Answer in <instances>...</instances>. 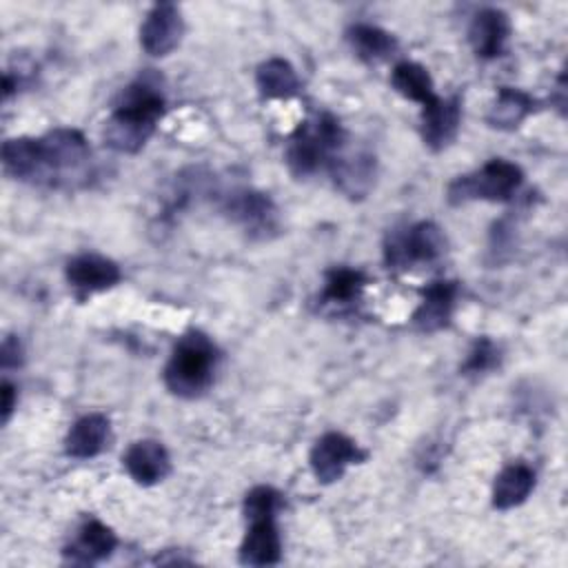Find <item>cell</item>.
Wrapping results in <instances>:
<instances>
[{
	"instance_id": "obj_10",
	"label": "cell",
	"mask_w": 568,
	"mask_h": 568,
	"mask_svg": "<svg viewBox=\"0 0 568 568\" xmlns=\"http://www.w3.org/2000/svg\"><path fill=\"white\" fill-rule=\"evenodd\" d=\"M64 277L80 297H87L113 288L122 280V271L113 260L104 255L82 253L67 262Z\"/></svg>"
},
{
	"instance_id": "obj_8",
	"label": "cell",
	"mask_w": 568,
	"mask_h": 568,
	"mask_svg": "<svg viewBox=\"0 0 568 568\" xmlns=\"http://www.w3.org/2000/svg\"><path fill=\"white\" fill-rule=\"evenodd\" d=\"M224 213L240 224L251 237L268 240L280 229V217L273 200L253 189L233 191L224 202Z\"/></svg>"
},
{
	"instance_id": "obj_19",
	"label": "cell",
	"mask_w": 568,
	"mask_h": 568,
	"mask_svg": "<svg viewBox=\"0 0 568 568\" xmlns=\"http://www.w3.org/2000/svg\"><path fill=\"white\" fill-rule=\"evenodd\" d=\"M2 166L4 173L22 180L38 182L42 180V146L40 138H11L2 144Z\"/></svg>"
},
{
	"instance_id": "obj_2",
	"label": "cell",
	"mask_w": 568,
	"mask_h": 568,
	"mask_svg": "<svg viewBox=\"0 0 568 568\" xmlns=\"http://www.w3.org/2000/svg\"><path fill=\"white\" fill-rule=\"evenodd\" d=\"M217 348L200 331L184 333L164 366V386L184 399L204 395L215 377Z\"/></svg>"
},
{
	"instance_id": "obj_29",
	"label": "cell",
	"mask_w": 568,
	"mask_h": 568,
	"mask_svg": "<svg viewBox=\"0 0 568 568\" xmlns=\"http://www.w3.org/2000/svg\"><path fill=\"white\" fill-rule=\"evenodd\" d=\"M16 399H18V393H16V386L11 382H2V422L7 424L13 408H16Z\"/></svg>"
},
{
	"instance_id": "obj_16",
	"label": "cell",
	"mask_w": 568,
	"mask_h": 568,
	"mask_svg": "<svg viewBox=\"0 0 568 568\" xmlns=\"http://www.w3.org/2000/svg\"><path fill=\"white\" fill-rule=\"evenodd\" d=\"M115 546V532L100 519H89L80 526L75 539L64 548V559L78 566H93L111 557Z\"/></svg>"
},
{
	"instance_id": "obj_20",
	"label": "cell",
	"mask_w": 568,
	"mask_h": 568,
	"mask_svg": "<svg viewBox=\"0 0 568 568\" xmlns=\"http://www.w3.org/2000/svg\"><path fill=\"white\" fill-rule=\"evenodd\" d=\"M535 488V470L524 462H513L499 470L493 484V506L510 510L528 499Z\"/></svg>"
},
{
	"instance_id": "obj_3",
	"label": "cell",
	"mask_w": 568,
	"mask_h": 568,
	"mask_svg": "<svg viewBox=\"0 0 568 568\" xmlns=\"http://www.w3.org/2000/svg\"><path fill=\"white\" fill-rule=\"evenodd\" d=\"M344 142L346 133L339 120L331 113H322L313 122L300 124L291 135L286 146V164L297 178L313 175L342 153Z\"/></svg>"
},
{
	"instance_id": "obj_18",
	"label": "cell",
	"mask_w": 568,
	"mask_h": 568,
	"mask_svg": "<svg viewBox=\"0 0 568 568\" xmlns=\"http://www.w3.org/2000/svg\"><path fill=\"white\" fill-rule=\"evenodd\" d=\"M335 186L348 197H364L375 182V158L371 153L335 155L328 164Z\"/></svg>"
},
{
	"instance_id": "obj_4",
	"label": "cell",
	"mask_w": 568,
	"mask_h": 568,
	"mask_svg": "<svg viewBox=\"0 0 568 568\" xmlns=\"http://www.w3.org/2000/svg\"><path fill=\"white\" fill-rule=\"evenodd\" d=\"M524 184V173L515 162L504 158L488 160L481 169L459 175L448 184L446 197L453 206L486 200V202H508Z\"/></svg>"
},
{
	"instance_id": "obj_17",
	"label": "cell",
	"mask_w": 568,
	"mask_h": 568,
	"mask_svg": "<svg viewBox=\"0 0 568 568\" xmlns=\"http://www.w3.org/2000/svg\"><path fill=\"white\" fill-rule=\"evenodd\" d=\"M111 437V422L102 413H89L73 422L64 439V453L73 459H91L100 455Z\"/></svg>"
},
{
	"instance_id": "obj_26",
	"label": "cell",
	"mask_w": 568,
	"mask_h": 568,
	"mask_svg": "<svg viewBox=\"0 0 568 568\" xmlns=\"http://www.w3.org/2000/svg\"><path fill=\"white\" fill-rule=\"evenodd\" d=\"M280 508H282V495L271 486L251 488L244 497V504H242V513H244L246 521L275 517Z\"/></svg>"
},
{
	"instance_id": "obj_27",
	"label": "cell",
	"mask_w": 568,
	"mask_h": 568,
	"mask_svg": "<svg viewBox=\"0 0 568 568\" xmlns=\"http://www.w3.org/2000/svg\"><path fill=\"white\" fill-rule=\"evenodd\" d=\"M495 366H499V348H497V344L493 339H488V337H479L473 344V348H470V353H468V357H466V362L462 366V373L464 375H484V373L493 371Z\"/></svg>"
},
{
	"instance_id": "obj_1",
	"label": "cell",
	"mask_w": 568,
	"mask_h": 568,
	"mask_svg": "<svg viewBox=\"0 0 568 568\" xmlns=\"http://www.w3.org/2000/svg\"><path fill=\"white\" fill-rule=\"evenodd\" d=\"M164 109L166 102L158 80L149 73L140 75L113 106L102 131L104 144L118 153H138L153 135Z\"/></svg>"
},
{
	"instance_id": "obj_25",
	"label": "cell",
	"mask_w": 568,
	"mask_h": 568,
	"mask_svg": "<svg viewBox=\"0 0 568 568\" xmlns=\"http://www.w3.org/2000/svg\"><path fill=\"white\" fill-rule=\"evenodd\" d=\"M366 286V275L357 268L335 266L326 273L322 302L324 304H351Z\"/></svg>"
},
{
	"instance_id": "obj_9",
	"label": "cell",
	"mask_w": 568,
	"mask_h": 568,
	"mask_svg": "<svg viewBox=\"0 0 568 568\" xmlns=\"http://www.w3.org/2000/svg\"><path fill=\"white\" fill-rule=\"evenodd\" d=\"M184 36V18L178 4H153L140 27V47L153 58L169 55Z\"/></svg>"
},
{
	"instance_id": "obj_5",
	"label": "cell",
	"mask_w": 568,
	"mask_h": 568,
	"mask_svg": "<svg viewBox=\"0 0 568 568\" xmlns=\"http://www.w3.org/2000/svg\"><path fill=\"white\" fill-rule=\"evenodd\" d=\"M42 180L40 184H64L87 175L91 149L75 129H53L40 138Z\"/></svg>"
},
{
	"instance_id": "obj_7",
	"label": "cell",
	"mask_w": 568,
	"mask_h": 568,
	"mask_svg": "<svg viewBox=\"0 0 568 568\" xmlns=\"http://www.w3.org/2000/svg\"><path fill=\"white\" fill-rule=\"evenodd\" d=\"M366 459V453L344 433H324L311 448L308 464L320 484L339 481L348 466Z\"/></svg>"
},
{
	"instance_id": "obj_24",
	"label": "cell",
	"mask_w": 568,
	"mask_h": 568,
	"mask_svg": "<svg viewBox=\"0 0 568 568\" xmlns=\"http://www.w3.org/2000/svg\"><path fill=\"white\" fill-rule=\"evenodd\" d=\"M348 40H351V47L357 53V58H362L364 62L386 60L397 49V40L388 31H384L375 24L351 27Z\"/></svg>"
},
{
	"instance_id": "obj_23",
	"label": "cell",
	"mask_w": 568,
	"mask_h": 568,
	"mask_svg": "<svg viewBox=\"0 0 568 568\" xmlns=\"http://www.w3.org/2000/svg\"><path fill=\"white\" fill-rule=\"evenodd\" d=\"M390 84L393 89L410 100V102H417L422 106H426L428 102H433L437 98L435 93V84H433V78L430 73L417 64V62H410V60H404V62H397L390 71Z\"/></svg>"
},
{
	"instance_id": "obj_22",
	"label": "cell",
	"mask_w": 568,
	"mask_h": 568,
	"mask_svg": "<svg viewBox=\"0 0 568 568\" xmlns=\"http://www.w3.org/2000/svg\"><path fill=\"white\" fill-rule=\"evenodd\" d=\"M255 84L266 100H288L300 91V78L284 58H268L255 71Z\"/></svg>"
},
{
	"instance_id": "obj_12",
	"label": "cell",
	"mask_w": 568,
	"mask_h": 568,
	"mask_svg": "<svg viewBox=\"0 0 568 568\" xmlns=\"http://www.w3.org/2000/svg\"><path fill=\"white\" fill-rule=\"evenodd\" d=\"M129 477L140 486H155L171 473V457L162 442L140 439L133 442L122 455Z\"/></svg>"
},
{
	"instance_id": "obj_13",
	"label": "cell",
	"mask_w": 568,
	"mask_h": 568,
	"mask_svg": "<svg viewBox=\"0 0 568 568\" xmlns=\"http://www.w3.org/2000/svg\"><path fill=\"white\" fill-rule=\"evenodd\" d=\"M462 122V102L457 95L453 98H435L426 106H422V138L424 144L433 151L446 149Z\"/></svg>"
},
{
	"instance_id": "obj_11",
	"label": "cell",
	"mask_w": 568,
	"mask_h": 568,
	"mask_svg": "<svg viewBox=\"0 0 568 568\" xmlns=\"http://www.w3.org/2000/svg\"><path fill=\"white\" fill-rule=\"evenodd\" d=\"M459 286L453 280H437L422 288V300L410 317L413 326L422 333H435L450 324L455 313Z\"/></svg>"
},
{
	"instance_id": "obj_28",
	"label": "cell",
	"mask_w": 568,
	"mask_h": 568,
	"mask_svg": "<svg viewBox=\"0 0 568 568\" xmlns=\"http://www.w3.org/2000/svg\"><path fill=\"white\" fill-rule=\"evenodd\" d=\"M0 362H2V368H13L22 362V346H20L18 337H13V335L4 337L2 348H0Z\"/></svg>"
},
{
	"instance_id": "obj_6",
	"label": "cell",
	"mask_w": 568,
	"mask_h": 568,
	"mask_svg": "<svg viewBox=\"0 0 568 568\" xmlns=\"http://www.w3.org/2000/svg\"><path fill=\"white\" fill-rule=\"evenodd\" d=\"M446 251V235L435 222H417L404 231H393L384 244V260L388 268H413L430 264Z\"/></svg>"
},
{
	"instance_id": "obj_21",
	"label": "cell",
	"mask_w": 568,
	"mask_h": 568,
	"mask_svg": "<svg viewBox=\"0 0 568 568\" xmlns=\"http://www.w3.org/2000/svg\"><path fill=\"white\" fill-rule=\"evenodd\" d=\"M535 106H537L535 98L528 95L526 91L513 89V87H501L495 95L493 106L488 109L486 120L493 129L513 131L535 111Z\"/></svg>"
},
{
	"instance_id": "obj_14",
	"label": "cell",
	"mask_w": 568,
	"mask_h": 568,
	"mask_svg": "<svg viewBox=\"0 0 568 568\" xmlns=\"http://www.w3.org/2000/svg\"><path fill=\"white\" fill-rule=\"evenodd\" d=\"M508 38H510V18L495 7H486L477 11L468 27V42L473 51L484 60L501 55Z\"/></svg>"
},
{
	"instance_id": "obj_15",
	"label": "cell",
	"mask_w": 568,
	"mask_h": 568,
	"mask_svg": "<svg viewBox=\"0 0 568 568\" xmlns=\"http://www.w3.org/2000/svg\"><path fill=\"white\" fill-rule=\"evenodd\" d=\"M282 559V537L275 517L246 521V532L240 544V564L273 566Z\"/></svg>"
}]
</instances>
